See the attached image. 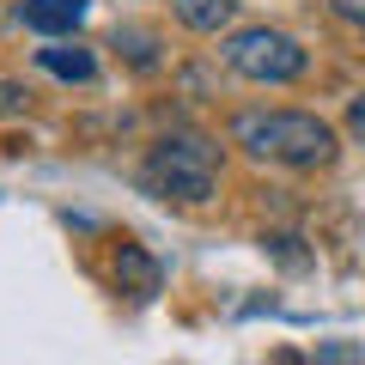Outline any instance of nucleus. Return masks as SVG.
<instances>
[{"instance_id": "obj_1", "label": "nucleus", "mask_w": 365, "mask_h": 365, "mask_svg": "<svg viewBox=\"0 0 365 365\" xmlns=\"http://www.w3.org/2000/svg\"><path fill=\"white\" fill-rule=\"evenodd\" d=\"M232 146L250 153L256 165L280 170H329L341 158V128L317 110H237L232 116Z\"/></svg>"}, {"instance_id": "obj_2", "label": "nucleus", "mask_w": 365, "mask_h": 365, "mask_svg": "<svg viewBox=\"0 0 365 365\" xmlns=\"http://www.w3.org/2000/svg\"><path fill=\"white\" fill-rule=\"evenodd\" d=\"M220 170L225 153L207 134H158L140 158V189L158 201H177V207H207L220 195Z\"/></svg>"}, {"instance_id": "obj_3", "label": "nucleus", "mask_w": 365, "mask_h": 365, "mask_svg": "<svg viewBox=\"0 0 365 365\" xmlns=\"http://www.w3.org/2000/svg\"><path fill=\"white\" fill-rule=\"evenodd\" d=\"M220 61L232 67L237 79H250V86H292V79L311 73V49H304L292 31H280V25H244V31H225Z\"/></svg>"}, {"instance_id": "obj_4", "label": "nucleus", "mask_w": 365, "mask_h": 365, "mask_svg": "<svg viewBox=\"0 0 365 365\" xmlns=\"http://www.w3.org/2000/svg\"><path fill=\"white\" fill-rule=\"evenodd\" d=\"M110 280H116V292H128L134 304H153L158 287H165V268H158V256H153L146 244L122 237V244H116V262H110Z\"/></svg>"}, {"instance_id": "obj_5", "label": "nucleus", "mask_w": 365, "mask_h": 365, "mask_svg": "<svg viewBox=\"0 0 365 365\" xmlns=\"http://www.w3.org/2000/svg\"><path fill=\"white\" fill-rule=\"evenodd\" d=\"M91 0H19V25L37 31V37H73L86 25Z\"/></svg>"}, {"instance_id": "obj_6", "label": "nucleus", "mask_w": 365, "mask_h": 365, "mask_svg": "<svg viewBox=\"0 0 365 365\" xmlns=\"http://www.w3.org/2000/svg\"><path fill=\"white\" fill-rule=\"evenodd\" d=\"M37 67L55 73V79H67V86H91V79H98V55H91L86 43H61V37H49L37 49Z\"/></svg>"}, {"instance_id": "obj_7", "label": "nucleus", "mask_w": 365, "mask_h": 365, "mask_svg": "<svg viewBox=\"0 0 365 365\" xmlns=\"http://www.w3.org/2000/svg\"><path fill=\"white\" fill-rule=\"evenodd\" d=\"M110 49H116L134 73H158V67H165V37L146 31V25H116L110 31Z\"/></svg>"}, {"instance_id": "obj_8", "label": "nucleus", "mask_w": 365, "mask_h": 365, "mask_svg": "<svg viewBox=\"0 0 365 365\" xmlns=\"http://www.w3.org/2000/svg\"><path fill=\"white\" fill-rule=\"evenodd\" d=\"M170 19L195 37H220V31H232L237 0H170Z\"/></svg>"}, {"instance_id": "obj_9", "label": "nucleus", "mask_w": 365, "mask_h": 365, "mask_svg": "<svg viewBox=\"0 0 365 365\" xmlns=\"http://www.w3.org/2000/svg\"><path fill=\"white\" fill-rule=\"evenodd\" d=\"M31 110V86L25 79H13V73H0V122L6 116H25Z\"/></svg>"}, {"instance_id": "obj_10", "label": "nucleus", "mask_w": 365, "mask_h": 365, "mask_svg": "<svg viewBox=\"0 0 365 365\" xmlns=\"http://www.w3.org/2000/svg\"><path fill=\"white\" fill-rule=\"evenodd\" d=\"M329 19H335V25H347V31H359V37H365V0H329Z\"/></svg>"}, {"instance_id": "obj_11", "label": "nucleus", "mask_w": 365, "mask_h": 365, "mask_svg": "<svg viewBox=\"0 0 365 365\" xmlns=\"http://www.w3.org/2000/svg\"><path fill=\"white\" fill-rule=\"evenodd\" d=\"M262 244H268L274 256L287 262V268H304V262H311V256H304V250H292V244H299V237H292V232H280V237H262Z\"/></svg>"}, {"instance_id": "obj_12", "label": "nucleus", "mask_w": 365, "mask_h": 365, "mask_svg": "<svg viewBox=\"0 0 365 365\" xmlns=\"http://www.w3.org/2000/svg\"><path fill=\"white\" fill-rule=\"evenodd\" d=\"M347 134L365 146V91H359V98H347Z\"/></svg>"}, {"instance_id": "obj_13", "label": "nucleus", "mask_w": 365, "mask_h": 365, "mask_svg": "<svg viewBox=\"0 0 365 365\" xmlns=\"http://www.w3.org/2000/svg\"><path fill=\"white\" fill-rule=\"evenodd\" d=\"M317 359H365V347H353V341H329V347H317Z\"/></svg>"}]
</instances>
